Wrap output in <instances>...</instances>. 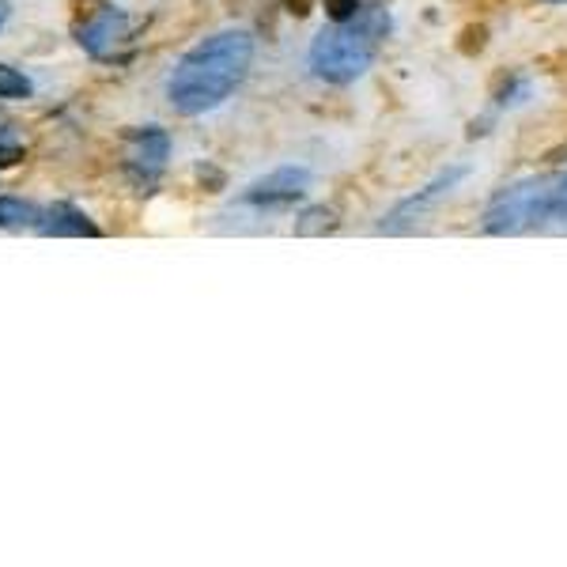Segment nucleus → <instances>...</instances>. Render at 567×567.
<instances>
[{"mask_svg": "<svg viewBox=\"0 0 567 567\" xmlns=\"http://www.w3.org/2000/svg\"><path fill=\"white\" fill-rule=\"evenodd\" d=\"M35 227L43 235H54V238H61V235H72V238H98V224L92 216H84L80 209H72V204H49L46 212H38V220H35Z\"/></svg>", "mask_w": 567, "mask_h": 567, "instance_id": "6e6552de", "label": "nucleus"}, {"mask_svg": "<svg viewBox=\"0 0 567 567\" xmlns=\"http://www.w3.org/2000/svg\"><path fill=\"white\" fill-rule=\"evenodd\" d=\"M31 95V80L23 76L12 64H0V98H27Z\"/></svg>", "mask_w": 567, "mask_h": 567, "instance_id": "f8f14e48", "label": "nucleus"}, {"mask_svg": "<svg viewBox=\"0 0 567 567\" xmlns=\"http://www.w3.org/2000/svg\"><path fill=\"white\" fill-rule=\"evenodd\" d=\"M556 178H525V182L504 189L496 201L484 209V232L488 235H522L541 227L548 216Z\"/></svg>", "mask_w": 567, "mask_h": 567, "instance_id": "7ed1b4c3", "label": "nucleus"}, {"mask_svg": "<svg viewBox=\"0 0 567 567\" xmlns=\"http://www.w3.org/2000/svg\"><path fill=\"white\" fill-rule=\"evenodd\" d=\"M336 227V212L333 209H310L303 212V220L295 224V235H326Z\"/></svg>", "mask_w": 567, "mask_h": 567, "instance_id": "9d476101", "label": "nucleus"}, {"mask_svg": "<svg viewBox=\"0 0 567 567\" xmlns=\"http://www.w3.org/2000/svg\"><path fill=\"white\" fill-rule=\"evenodd\" d=\"M126 38H129L126 15H121L118 8H110V4L92 8V12L76 23V43L84 46L92 57H114Z\"/></svg>", "mask_w": 567, "mask_h": 567, "instance_id": "20e7f679", "label": "nucleus"}, {"mask_svg": "<svg viewBox=\"0 0 567 567\" xmlns=\"http://www.w3.org/2000/svg\"><path fill=\"white\" fill-rule=\"evenodd\" d=\"M253 61L250 31H216L178 61L167 80V98L178 114H204L227 103Z\"/></svg>", "mask_w": 567, "mask_h": 567, "instance_id": "f257e3e1", "label": "nucleus"}, {"mask_svg": "<svg viewBox=\"0 0 567 567\" xmlns=\"http://www.w3.org/2000/svg\"><path fill=\"white\" fill-rule=\"evenodd\" d=\"M23 155H27V147H23V141L15 137V129L12 126H0V170L23 163Z\"/></svg>", "mask_w": 567, "mask_h": 567, "instance_id": "ddd939ff", "label": "nucleus"}, {"mask_svg": "<svg viewBox=\"0 0 567 567\" xmlns=\"http://www.w3.org/2000/svg\"><path fill=\"white\" fill-rule=\"evenodd\" d=\"M548 227H556V232H567V175L556 178L553 186V201H548V216H545Z\"/></svg>", "mask_w": 567, "mask_h": 567, "instance_id": "9b49d317", "label": "nucleus"}, {"mask_svg": "<svg viewBox=\"0 0 567 567\" xmlns=\"http://www.w3.org/2000/svg\"><path fill=\"white\" fill-rule=\"evenodd\" d=\"M465 175H470V167H450L447 175H439V178H435L432 186H427V189H421V193H416V197H409V201H401L398 209H393L390 216L382 220V232H390V235H398V232H409V227H413L416 220L424 216V212H432L435 204H439L442 197L450 193V189H454L458 182H462Z\"/></svg>", "mask_w": 567, "mask_h": 567, "instance_id": "423d86ee", "label": "nucleus"}, {"mask_svg": "<svg viewBox=\"0 0 567 567\" xmlns=\"http://www.w3.org/2000/svg\"><path fill=\"white\" fill-rule=\"evenodd\" d=\"M390 35V12L367 4L349 23L322 31L310 46V72L326 84H352L359 80L378 57V46Z\"/></svg>", "mask_w": 567, "mask_h": 567, "instance_id": "f03ea898", "label": "nucleus"}, {"mask_svg": "<svg viewBox=\"0 0 567 567\" xmlns=\"http://www.w3.org/2000/svg\"><path fill=\"white\" fill-rule=\"evenodd\" d=\"M326 12L333 23H349L359 12V0H326Z\"/></svg>", "mask_w": 567, "mask_h": 567, "instance_id": "4468645a", "label": "nucleus"}, {"mask_svg": "<svg viewBox=\"0 0 567 567\" xmlns=\"http://www.w3.org/2000/svg\"><path fill=\"white\" fill-rule=\"evenodd\" d=\"M38 220V209L15 197H0V227H31Z\"/></svg>", "mask_w": 567, "mask_h": 567, "instance_id": "1a4fd4ad", "label": "nucleus"}, {"mask_svg": "<svg viewBox=\"0 0 567 567\" xmlns=\"http://www.w3.org/2000/svg\"><path fill=\"white\" fill-rule=\"evenodd\" d=\"M167 155H170V137L160 126L129 133V160H126L129 178L137 186H152L163 175V167H167Z\"/></svg>", "mask_w": 567, "mask_h": 567, "instance_id": "39448f33", "label": "nucleus"}, {"mask_svg": "<svg viewBox=\"0 0 567 567\" xmlns=\"http://www.w3.org/2000/svg\"><path fill=\"white\" fill-rule=\"evenodd\" d=\"M545 4H564V0H545Z\"/></svg>", "mask_w": 567, "mask_h": 567, "instance_id": "2eb2a0df", "label": "nucleus"}, {"mask_svg": "<svg viewBox=\"0 0 567 567\" xmlns=\"http://www.w3.org/2000/svg\"><path fill=\"white\" fill-rule=\"evenodd\" d=\"M307 189H310V170L307 167H281V170H273V175L258 178L253 186H246L243 201L246 204H265V209H273V204L299 201Z\"/></svg>", "mask_w": 567, "mask_h": 567, "instance_id": "0eeeda50", "label": "nucleus"}]
</instances>
